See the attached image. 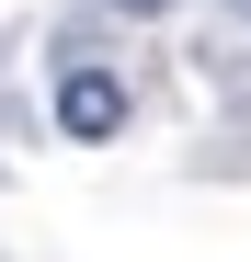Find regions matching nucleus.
I'll use <instances>...</instances> for the list:
<instances>
[{"label":"nucleus","instance_id":"f257e3e1","mask_svg":"<svg viewBox=\"0 0 251 262\" xmlns=\"http://www.w3.org/2000/svg\"><path fill=\"white\" fill-rule=\"evenodd\" d=\"M114 125H126V80H114L103 57H80V69L57 80V137L92 148V137H114Z\"/></svg>","mask_w":251,"mask_h":262},{"label":"nucleus","instance_id":"f03ea898","mask_svg":"<svg viewBox=\"0 0 251 262\" xmlns=\"http://www.w3.org/2000/svg\"><path fill=\"white\" fill-rule=\"evenodd\" d=\"M114 12H126V23H160V12H172V0H114Z\"/></svg>","mask_w":251,"mask_h":262},{"label":"nucleus","instance_id":"7ed1b4c3","mask_svg":"<svg viewBox=\"0 0 251 262\" xmlns=\"http://www.w3.org/2000/svg\"><path fill=\"white\" fill-rule=\"evenodd\" d=\"M217 12H228V23H251V0H217Z\"/></svg>","mask_w":251,"mask_h":262}]
</instances>
